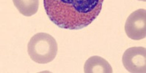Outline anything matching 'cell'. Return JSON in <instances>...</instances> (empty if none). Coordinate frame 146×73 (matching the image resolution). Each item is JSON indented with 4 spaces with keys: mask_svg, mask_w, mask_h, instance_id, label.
Returning <instances> with one entry per match:
<instances>
[{
    "mask_svg": "<svg viewBox=\"0 0 146 73\" xmlns=\"http://www.w3.org/2000/svg\"><path fill=\"white\" fill-rule=\"evenodd\" d=\"M104 0H44L48 18L64 29L79 30L90 25L101 12Z\"/></svg>",
    "mask_w": 146,
    "mask_h": 73,
    "instance_id": "cell-1",
    "label": "cell"
},
{
    "mask_svg": "<svg viewBox=\"0 0 146 73\" xmlns=\"http://www.w3.org/2000/svg\"><path fill=\"white\" fill-rule=\"evenodd\" d=\"M27 52L31 59L35 62L48 64L53 61L57 55V42L47 33H38L30 39Z\"/></svg>",
    "mask_w": 146,
    "mask_h": 73,
    "instance_id": "cell-2",
    "label": "cell"
},
{
    "mask_svg": "<svg viewBox=\"0 0 146 73\" xmlns=\"http://www.w3.org/2000/svg\"><path fill=\"white\" fill-rule=\"evenodd\" d=\"M123 66L129 72H146V50L143 47H132L123 54Z\"/></svg>",
    "mask_w": 146,
    "mask_h": 73,
    "instance_id": "cell-3",
    "label": "cell"
},
{
    "mask_svg": "<svg viewBox=\"0 0 146 73\" xmlns=\"http://www.w3.org/2000/svg\"><path fill=\"white\" fill-rule=\"evenodd\" d=\"M125 32L128 37L134 40H139L145 38V9L137 10L128 16L125 24Z\"/></svg>",
    "mask_w": 146,
    "mask_h": 73,
    "instance_id": "cell-4",
    "label": "cell"
},
{
    "mask_svg": "<svg viewBox=\"0 0 146 73\" xmlns=\"http://www.w3.org/2000/svg\"><path fill=\"white\" fill-rule=\"evenodd\" d=\"M85 73H112L111 66L104 58L94 56L89 58L84 64Z\"/></svg>",
    "mask_w": 146,
    "mask_h": 73,
    "instance_id": "cell-5",
    "label": "cell"
},
{
    "mask_svg": "<svg viewBox=\"0 0 146 73\" xmlns=\"http://www.w3.org/2000/svg\"><path fill=\"white\" fill-rule=\"evenodd\" d=\"M13 2L19 12L27 17L36 14L39 6V0H13Z\"/></svg>",
    "mask_w": 146,
    "mask_h": 73,
    "instance_id": "cell-6",
    "label": "cell"
},
{
    "mask_svg": "<svg viewBox=\"0 0 146 73\" xmlns=\"http://www.w3.org/2000/svg\"><path fill=\"white\" fill-rule=\"evenodd\" d=\"M140 1H144V2H145L146 0H140Z\"/></svg>",
    "mask_w": 146,
    "mask_h": 73,
    "instance_id": "cell-7",
    "label": "cell"
}]
</instances>
